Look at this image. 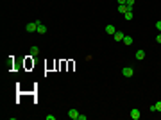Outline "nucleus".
<instances>
[{"mask_svg":"<svg viewBox=\"0 0 161 120\" xmlns=\"http://www.w3.org/2000/svg\"><path fill=\"white\" fill-rule=\"evenodd\" d=\"M156 111H159V113H161V100L156 102Z\"/></svg>","mask_w":161,"mask_h":120,"instance_id":"4468645a","label":"nucleus"},{"mask_svg":"<svg viewBox=\"0 0 161 120\" xmlns=\"http://www.w3.org/2000/svg\"><path fill=\"white\" fill-rule=\"evenodd\" d=\"M140 117H141L140 109H136V108H134V109H131V118H132V120H138Z\"/></svg>","mask_w":161,"mask_h":120,"instance_id":"39448f33","label":"nucleus"},{"mask_svg":"<svg viewBox=\"0 0 161 120\" xmlns=\"http://www.w3.org/2000/svg\"><path fill=\"white\" fill-rule=\"evenodd\" d=\"M134 58H136V59H138V61H141V59H143V58H145V50H136V54H134Z\"/></svg>","mask_w":161,"mask_h":120,"instance_id":"0eeeda50","label":"nucleus"},{"mask_svg":"<svg viewBox=\"0 0 161 120\" xmlns=\"http://www.w3.org/2000/svg\"><path fill=\"white\" fill-rule=\"evenodd\" d=\"M124 16H125V20H127V22H131V20H132V11H127Z\"/></svg>","mask_w":161,"mask_h":120,"instance_id":"f8f14e48","label":"nucleus"},{"mask_svg":"<svg viewBox=\"0 0 161 120\" xmlns=\"http://www.w3.org/2000/svg\"><path fill=\"white\" fill-rule=\"evenodd\" d=\"M106 32H108V34H115V32H116V27H115L113 23H109V25H106Z\"/></svg>","mask_w":161,"mask_h":120,"instance_id":"6e6552de","label":"nucleus"},{"mask_svg":"<svg viewBox=\"0 0 161 120\" xmlns=\"http://www.w3.org/2000/svg\"><path fill=\"white\" fill-rule=\"evenodd\" d=\"M25 30H27V32H36V30H38V22L27 23V25H25Z\"/></svg>","mask_w":161,"mask_h":120,"instance_id":"f257e3e1","label":"nucleus"},{"mask_svg":"<svg viewBox=\"0 0 161 120\" xmlns=\"http://www.w3.org/2000/svg\"><path fill=\"white\" fill-rule=\"evenodd\" d=\"M156 41H158V43H161V32L158 34V36H156Z\"/></svg>","mask_w":161,"mask_h":120,"instance_id":"dca6fc26","label":"nucleus"},{"mask_svg":"<svg viewBox=\"0 0 161 120\" xmlns=\"http://www.w3.org/2000/svg\"><path fill=\"white\" fill-rule=\"evenodd\" d=\"M125 2H127V0H118V6H124Z\"/></svg>","mask_w":161,"mask_h":120,"instance_id":"f3484780","label":"nucleus"},{"mask_svg":"<svg viewBox=\"0 0 161 120\" xmlns=\"http://www.w3.org/2000/svg\"><path fill=\"white\" fill-rule=\"evenodd\" d=\"M36 32H38V34H47V27H45L40 20H38V30H36Z\"/></svg>","mask_w":161,"mask_h":120,"instance_id":"20e7f679","label":"nucleus"},{"mask_svg":"<svg viewBox=\"0 0 161 120\" xmlns=\"http://www.w3.org/2000/svg\"><path fill=\"white\" fill-rule=\"evenodd\" d=\"M118 11H120L122 14H125V13H127V11H132V9H129V7H127V6H125V4H124V6H118Z\"/></svg>","mask_w":161,"mask_h":120,"instance_id":"1a4fd4ad","label":"nucleus"},{"mask_svg":"<svg viewBox=\"0 0 161 120\" xmlns=\"http://www.w3.org/2000/svg\"><path fill=\"white\" fill-rule=\"evenodd\" d=\"M125 6H127L129 9H132V6H134V0H127V2H125Z\"/></svg>","mask_w":161,"mask_h":120,"instance_id":"ddd939ff","label":"nucleus"},{"mask_svg":"<svg viewBox=\"0 0 161 120\" xmlns=\"http://www.w3.org/2000/svg\"><path fill=\"white\" fill-rule=\"evenodd\" d=\"M156 29H159V32H161V20L156 22Z\"/></svg>","mask_w":161,"mask_h":120,"instance_id":"2eb2a0df","label":"nucleus"},{"mask_svg":"<svg viewBox=\"0 0 161 120\" xmlns=\"http://www.w3.org/2000/svg\"><path fill=\"white\" fill-rule=\"evenodd\" d=\"M124 36H125V34H124L122 30H116V32L113 34V38H115L116 41H124Z\"/></svg>","mask_w":161,"mask_h":120,"instance_id":"423d86ee","label":"nucleus"},{"mask_svg":"<svg viewBox=\"0 0 161 120\" xmlns=\"http://www.w3.org/2000/svg\"><path fill=\"white\" fill-rule=\"evenodd\" d=\"M124 45H132V38L131 36H127V34L124 36Z\"/></svg>","mask_w":161,"mask_h":120,"instance_id":"9d476101","label":"nucleus"},{"mask_svg":"<svg viewBox=\"0 0 161 120\" xmlns=\"http://www.w3.org/2000/svg\"><path fill=\"white\" fill-rule=\"evenodd\" d=\"M38 54H40V49H38V47H32V49H30V56H38Z\"/></svg>","mask_w":161,"mask_h":120,"instance_id":"9b49d317","label":"nucleus"},{"mask_svg":"<svg viewBox=\"0 0 161 120\" xmlns=\"http://www.w3.org/2000/svg\"><path fill=\"white\" fill-rule=\"evenodd\" d=\"M79 115L80 113L77 109H70L68 111V118H72V120H79Z\"/></svg>","mask_w":161,"mask_h":120,"instance_id":"7ed1b4c3","label":"nucleus"},{"mask_svg":"<svg viewBox=\"0 0 161 120\" xmlns=\"http://www.w3.org/2000/svg\"><path fill=\"white\" fill-rule=\"evenodd\" d=\"M122 74H124V77H132L134 70H132L131 66H125V68H122Z\"/></svg>","mask_w":161,"mask_h":120,"instance_id":"f03ea898","label":"nucleus"}]
</instances>
